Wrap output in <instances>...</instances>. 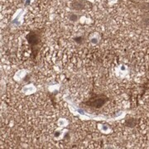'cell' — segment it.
Wrapping results in <instances>:
<instances>
[{
	"instance_id": "277c9868",
	"label": "cell",
	"mask_w": 149,
	"mask_h": 149,
	"mask_svg": "<svg viewBox=\"0 0 149 149\" xmlns=\"http://www.w3.org/2000/svg\"><path fill=\"white\" fill-rule=\"evenodd\" d=\"M77 19H78V17L74 15V14H71L70 16V20H71V21H76Z\"/></svg>"
},
{
	"instance_id": "3957f363",
	"label": "cell",
	"mask_w": 149,
	"mask_h": 149,
	"mask_svg": "<svg viewBox=\"0 0 149 149\" xmlns=\"http://www.w3.org/2000/svg\"><path fill=\"white\" fill-rule=\"evenodd\" d=\"M85 2H84L83 0H74V2L71 3L72 6V8L76 9V10H81V9H84L85 8Z\"/></svg>"
},
{
	"instance_id": "7a4b0ae2",
	"label": "cell",
	"mask_w": 149,
	"mask_h": 149,
	"mask_svg": "<svg viewBox=\"0 0 149 149\" xmlns=\"http://www.w3.org/2000/svg\"><path fill=\"white\" fill-rule=\"evenodd\" d=\"M109 101V99L105 95L98 94V95H94L93 96H91L87 101L84 102L83 104L90 108L100 109Z\"/></svg>"
},
{
	"instance_id": "5b68a950",
	"label": "cell",
	"mask_w": 149,
	"mask_h": 149,
	"mask_svg": "<svg viewBox=\"0 0 149 149\" xmlns=\"http://www.w3.org/2000/svg\"><path fill=\"white\" fill-rule=\"evenodd\" d=\"M82 39H83L82 37H76V38H74V41H75L77 43L80 44V43L83 42V40H82Z\"/></svg>"
},
{
	"instance_id": "6da1fadb",
	"label": "cell",
	"mask_w": 149,
	"mask_h": 149,
	"mask_svg": "<svg viewBox=\"0 0 149 149\" xmlns=\"http://www.w3.org/2000/svg\"><path fill=\"white\" fill-rule=\"evenodd\" d=\"M41 32H42V30H39V29L32 30V31H30L29 33L26 36L27 42L31 45L33 57H35L38 52V50H37V46H38L41 42V38H42Z\"/></svg>"
}]
</instances>
